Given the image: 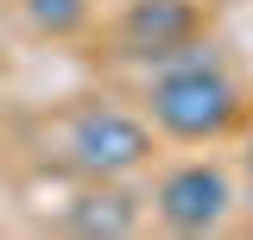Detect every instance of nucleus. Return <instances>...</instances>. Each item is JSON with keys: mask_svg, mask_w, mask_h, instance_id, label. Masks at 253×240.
<instances>
[{"mask_svg": "<svg viewBox=\"0 0 253 240\" xmlns=\"http://www.w3.org/2000/svg\"><path fill=\"white\" fill-rule=\"evenodd\" d=\"M63 158L83 177H133L152 164V126L114 101H83L63 120Z\"/></svg>", "mask_w": 253, "mask_h": 240, "instance_id": "nucleus-2", "label": "nucleus"}, {"mask_svg": "<svg viewBox=\"0 0 253 240\" xmlns=\"http://www.w3.org/2000/svg\"><path fill=\"white\" fill-rule=\"evenodd\" d=\"M196 38H203L196 0H126V13L114 19L121 57H146V63H177Z\"/></svg>", "mask_w": 253, "mask_h": 240, "instance_id": "nucleus-4", "label": "nucleus"}, {"mask_svg": "<svg viewBox=\"0 0 253 240\" xmlns=\"http://www.w3.org/2000/svg\"><path fill=\"white\" fill-rule=\"evenodd\" d=\"M63 228L89 240H121L139 228V196L121 190V177H89V190H76L63 202Z\"/></svg>", "mask_w": 253, "mask_h": 240, "instance_id": "nucleus-5", "label": "nucleus"}, {"mask_svg": "<svg viewBox=\"0 0 253 240\" xmlns=\"http://www.w3.org/2000/svg\"><path fill=\"white\" fill-rule=\"evenodd\" d=\"M146 101H152V126L165 139H184V146L221 139V133L241 120V108H247V101H241V82L215 63V51H209L203 38H196L177 63H158Z\"/></svg>", "mask_w": 253, "mask_h": 240, "instance_id": "nucleus-1", "label": "nucleus"}, {"mask_svg": "<svg viewBox=\"0 0 253 240\" xmlns=\"http://www.w3.org/2000/svg\"><path fill=\"white\" fill-rule=\"evenodd\" d=\"M234 209V183L221 164L209 158H190V164H171L152 190V215L171 228V234H215Z\"/></svg>", "mask_w": 253, "mask_h": 240, "instance_id": "nucleus-3", "label": "nucleus"}, {"mask_svg": "<svg viewBox=\"0 0 253 240\" xmlns=\"http://www.w3.org/2000/svg\"><path fill=\"white\" fill-rule=\"evenodd\" d=\"M247 209H253V139H247Z\"/></svg>", "mask_w": 253, "mask_h": 240, "instance_id": "nucleus-7", "label": "nucleus"}, {"mask_svg": "<svg viewBox=\"0 0 253 240\" xmlns=\"http://www.w3.org/2000/svg\"><path fill=\"white\" fill-rule=\"evenodd\" d=\"M19 6H26V19L44 38H70V32L89 26V13H95V0H19Z\"/></svg>", "mask_w": 253, "mask_h": 240, "instance_id": "nucleus-6", "label": "nucleus"}]
</instances>
